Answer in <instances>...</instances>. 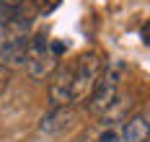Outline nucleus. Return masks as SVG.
<instances>
[{"mask_svg": "<svg viewBox=\"0 0 150 142\" xmlns=\"http://www.w3.org/2000/svg\"><path fill=\"white\" fill-rule=\"evenodd\" d=\"M62 47L47 39V31H36L29 36V49H26V72L31 80H49V75L57 70Z\"/></svg>", "mask_w": 150, "mask_h": 142, "instance_id": "nucleus-1", "label": "nucleus"}, {"mask_svg": "<svg viewBox=\"0 0 150 142\" xmlns=\"http://www.w3.org/2000/svg\"><path fill=\"white\" fill-rule=\"evenodd\" d=\"M104 60H101V54L98 52H83L80 57H78V62L73 67V88H70V101L73 103H83V101H88L91 93H93V88H96V83L101 78V70H104Z\"/></svg>", "mask_w": 150, "mask_h": 142, "instance_id": "nucleus-2", "label": "nucleus"}, {"mask_svg": "<svg viewBox=\"0 0 150 142\" xmlns=\"http://www.w3.org/2000/svg\"><path fill=\"white\" fill-rule=\"evenodd\" d=\"M122 72H124V65L122 62H109L104 65V70H101V78L96 83V88H93V93L88 98V109L91 114H96V116H101L117 98H119V85H122Z\"/></svg>", "mask_w": 150, "mask_h": 142, "instance_id": "nucleus-3", "label": "nucleus"}, {"mask_svg": "<svg viewBox=\"0 0 150 142\" xmlns=\"http://www.w3.org/2000/svg\"><path fill=\"white\" fill-rule=\"evenodd\" d=\"M70 88H73V67H57L49 75V103L52 106H70Z\"/></svg>", "mask_w": 150, "mask_h": 142, "instance_id": "nucleus-4", "label": "nucleus"}, {"mask_svg": "<svg viewBox=\"0 0 150 142\" xmlns=\"http://www.w3.org/2000/svg\"><path fill=\"white\" fill-rule=\"evenodd\" d=\"M26 49H29V36H11L5 39V44L0 47V65H5L8 70L23 67L26 62Z\"/></svg>", "mask_w": 150, "mask_h": 142, "instance_id": "nucleus-5", "label": "nucleus"}, {"mask_svg": "<svg viewBox=\"0 0 150 142\" xmlns=\"http://www.w3.org/2000/svg\"><path fill=\"white\" fill-rule=\"evenodd\" d=\"M73 124V109L70 106H52L39 122V132L44 134H60Z\"/></svg>", "mask_w": 150, "mask_h": 142, "instance_id": "nucleus-6", "label": "nucleus"}, {"mask_svg": "<svg viewBox=\"0 0 150 142\" xmlns=\"http://www.w3.org/2000/svg\"><path fill=\"white\" fill-rule=\"evenodd\" d=\"M124 142H148V111L132 114L124 124H122Z\"/></svg>", "mask_w": 150, "mask_h": 142, "instance_id": "nucleus-7", "label": "nucleus"}, {"mask_svg": "<svg viewBox=\"0 0 150 142\" xmlns=\"http://www.w3.org/2000/svg\"><path fill=\"white\" fill-rule=\"evenodd\" d=\"M29 0H0V26H8V23H16V18L21 16L23 5Z\"/></svg>", "mask_w": 150, "mask_h": 142, "instance_id": "nucleus-8", "label": "nucleus"}, {"mask_svg": "<svg viewBox=\"0 0 150 142\" xmlns=\"http://www.w3.org/2000/svg\"><path fill=\"white\" fill-rule=\"evenodd\" d=\"M11 75H13V70H8L5 65H0V96L8 91V85H11Z\"/></svg>", "mask_w": 150, "mask_h": 142, "instance_id": "nucleus-9", "label": "nucleus"}]
</instances>
